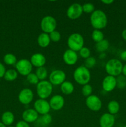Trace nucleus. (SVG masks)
<instances>
[{"instance_id": "17", "label": "nucleus", "mask_w": 126, "mask_h": 127, "mask_svg": "<svg viewBox=\"0 0 126 127\" xmlns=\"http://www.w3.org/2000/svg\"><path fill=\"white\" fill-rule=\"evenodd\" d=\"M30 61L33 66L38 68L44 66L46 62V59L42 53H35L31 56Z\"/></svg>"}, {"instance_id": "12", "label": "nucleus", "mask_w": 126, "mask_h": 127, "mask_svg": "<svg viewBox=\"0 0 126 127\" xmlns=\"http://www.w3.org/2000/svg\"><path fill=\"white\" fill-rule=\"evenodd\" d=\"M34 97V94L32 89L30 88H23L19 92L18 100L20 103L23 105L30 104Z\"/></svg>"}, {"instance_id": "43", "label": "nucleus", "mask_w": 126, "mask_h": 127, "mask_svg": "<svg viewBox=\"0 0 126 127\" xmlns=\"http://www.w3.org/2000/svg\"><path fill=\"white\" fill-rule=\"evenodd\" d=\"M0 127H6V126L4 124H2V122H0Z\"/></svg>"}, {"instance_id": "25", "label": "nucleus", "mask_w": 126, "mask_h": 127, "mask_svg": "<svg viewBox=\"0 0 126 127\" xmlns=\"http://www.w3.org/2000/svg\"><path fill=\"white\" fill-rule=\"evenodd\" d=\"M18 76V73L15 69H10L6 71L4 74V79L8 81H13L16 80Z\"/></svg>"}, {"instance_id": "30", "label": "nucleus", "mask_w": 126, "mask_h": 127, "mask_svg": "<svg viewBox=\"0 0 126 127\" xmlns=\"http://www.w3.org/2000/svg\"><path fill=\"white\" fill-rule=\"evenodd\" d=\"M82 6L83 12H85L86 14H91L95 11V6L91 2H86L82 5Z\"/></svg>"}, {"instance_id": "45", "label": "nucleus", "mask_w": 126, "mask_h": 127, "mask_svg": "<svg viewBox=\"0 0 126 127\" xmlns=\"http://www.w3.org/2000/svg\"><path fill=\"white\" fill-rule=\"evenodd\" d=\"M124 127H126V125H125V126H124Z\"/></svg>"}, {"instance_id": "9", "label": "nucleus", "mask_w": 126, "mask_h": 127, "mask_svg": "<svg viewBox=\"0 0 126 127\" xmlns=\"http://www.w3.org/2000/svg\"><path fill=\"white\" fill-rule=\"evenodd\" d=\"M86 107L93 112L100 111L102 107V101L99 97L91 95L86 97L85 100Z\"/></svg>"}, {"instance_id": "28", "label": "nucleus", "mask_w": 126, "mask_h": 127, "mask_svg": "<svg viewBox=\"0 0 126 127\" xmlns=\"http://www.w3.org/2000/svg\"><path fill=\"white\" fill-rule=\"evenodd\" d=\"M117 88L119 89H123L126 87V77L122 74L116 77Z\"/></svg>"}, {"instance_id": "20", "label": "nucleus", "mask_w": 126, "mask_h": 127, "mask_svg": "<svg viewBox=\"0 0 126 127\" xmlns=\"http://www.w3.org/2000/svg\"><path fill=\"white\" fill-rule=\"evenodd\" d=\"M60 89L63 94L65 95H70L74 92V86L72 82L65 81L60 85Z\"/></svg>"}, {"instance_id": "42", "label": "nucleus", "mask_w": 126, "mask_h": 127, "mask_svg": "<svg viewBox=\"0 0 126 127\" xmlns=\"http://www.w3.org/2000/svg\"><path fill=\"white\" fill-rule=\"evenodd\" d=\"M105 57H106V54H105V53H101V55H100V58H102V57H103V58H104Z\"/></svg>"}, {"instance_id": "7", "label": "nucleus", "mask_w": 126, "mask_h": 127, "mask_svg": "<svg viewBox=\"0 0 126 127\" xmlns=\"http://www.w3.org/2000/svg\"><path fill=\"white\" fill-rule=\"evenodd\" d=\"M15 66L17 73L23 76H27L30 73H32L33 68V66L30 61L27 58H22L19 60L17 61Z\"/></svg>"}, {"instance_id": "8", "label": "nucleus", "mask_w": 126, "mask_h": 127, "mask_svg": "<svg viewBox=\"0 0 126 127\" xmlns=\"http://www.w3.org/2000/svg\"><path fill=\"white\" fill-rule=\"evenodd\" d=\"M66 79V74L61 69H55L50 73L49 81L53 86H58L63 84Z\"/></svg>"}, {"instance_id": "34", "label": "nucleus", "mask_w": 126, "mask_h": 127, "mask_svg": "<svg viewBox=\"0 0 126 127\" xmlns=\"http://www.w3.org/2000/svg\"><path fill=\"white\" fill-rule=\"evenodd\" d=\"M79 52L80 57L83 58H85V59H86V58L91 57L90 56L91 55V51L88 47H84L80 50Z\"/></svg>"}, {"instance_id": "39", "label": "nucleus", "mask_w": 126, "mask_h": 127, "mask_svg": "<svg viewBox=\"0 0 126 127\" xmlns=\"http://www.w3.org/2000/svg\"><path fill=\"white\" fill-rule=\"evenodd\" d=\"M101 2L106 5H110L113 3L114 1L113 0H102V1H101Z\"/></svg>"}, {"instance_id": "21", "label": "nucleus", "mask_w": 126, "mask_h": 127, "mask_svg": "<svg viewBox=\"0 0 126 127\" xmlns=\"http://www.w3.org/2000/svg\"><path fill=\"white\" fill-rule=\"evenodd\" d=\"M1 120H2V124H4L6 126H10L13 124L14 121V115L13 113L11 112H5L2 115Z\"/></svg>"}, {"instance_id": "24", "label": "nucleus", "mask_w": 126, "mask_h": 127, "mask_svg": "<svg viewBox=\"0 0 126 127\" xmlns=\"http://www.w3.org/2000/svg\"><path fill=\"white\" fill-rule=\"evenodd\" d=\"M35 74L40 81L45 80L48 75V70L44 66L37 68Z\"/></svg>"}, {"instance_id": "41", "label": "nucleus", "mask_w": 126, "mask_h": 127, "mask_svg": "<svg viewBox=\"0 0 126 127\" xmlns=\"http://www.w3.org/2000/svg\"><path fill=\"white\" fill-rule=\"evenodd\" d=\"M122 73V75H124V76L126 77V64H125L124 65H123Z\"/></svg>"}, {"instance_id": "26", "label": "nucleus", "mask_w": 126, "mask_h": 127, "mask_svg": "<svg viewBox=\"0 0 126 127\" xmlns=\"http://www.w3.org/2000/svg\"><path fill=\"white\" fill-rule=\"evenodd\" d=\"M91 38L94 42H96V43H98V42H101V40L105 39L104 38V34L102 31L101 30L98 29L93 30L92 33H91Z\"/></svg>"}, {"instance_id": "1", "label": "nucleus", "mask_w": 126, "mask_h": 127, "mask_svg": "<svg viewBox=\"0 0 126 127\" xmlns=\"http://www.w3.org/2000/svg\"><path fill=\"white\" fill-rule=\"evenodd\" d=\"M90 24L94 29L101 30L107 26L108 20L107 15L100 9L95 10L90 16Z\"/></svg>"}, {"instance_id": "29", "label": "nucleus", "mask_w": 126, "mask_h": 127, "mask_svg": "<svg viewBox=\"0 0 126 127\" xmlns=\"http://www.w3.org/2000/svg\"><path fill=\"white\" fill-rule=\"evenodd\" d=\"M81 91L83 95L86 97H88L92 95L91 94L93 93V87L90 84H85V85L82 86Z\"/></svg>"}, {"instance_id": "14", "label": "nucleus", "mask_w": 126, "mask_h": 127, "mask_svg": "<svg viewBox=\"0 0 126 127\" xmlns=\"http://www.w3.org/2000/svg\"><path fill=\"white\" fill-rule=\"evenodd\" d=\"M49 105L51 109L58 111L61 110L65 104L64 98L61 95H54L49 100Z\"/></svg>"}, {"instance_id": "35", "label": "nucleus", "mask_w": 126, "mask_h": 127, "mask_svg": "<svg viewBox=\"0 0 126 127\" xmlns=\"http://www.w3.org/2000/svg\"><path fill=\"white\" fill-rule=\"evenodd\" d=\"M49 35L51 40V42H58L59 41H60L61 38V33L58 31H56V30L54 31H53V32H52L51 33H49Z\"/></svg>"}, {"instance_id": "10", "label": "nucleus", "mask_w": 126, "mask_h": 127, "mask_svg": "<svg viewBox=\"0 0 126 127\" xmlns=\"http://www.w3.org/2000/svg\"><path fill=\"white\" fill-rule=\"evenodd\" d=\"M82 6L80 4L75 2L68 7L67 10V16L71 20H75L79 19L82 15Z\"/></svg>"}, {"instance_id": "13", "label": "nucleus", "mask_w": 126, "mask_h": 127, "mask_svg": "<svg viewBox=\"0 0 126 127\" xmlns=\"http://www.w3.org/2000/svg\"><path fill=\"white\" fill-rule=\"evenodd\" d=\"M117 87L116 77L107 75L102 81V88L106 92H111Z\"/></svg>"}, {"instance_id": "32", "label": "nucleus", "mask_w": 126, "mask_h": 127, "mask_svg": "<svg viewBox=\"0 0 126 127\" xmlns=\"http://www.w3.org/2000/svg\"><path fill=\"white\" fill-rule=\"evenodd\" d=\"M26 77H27V81L31 84H36L37 85L40 81L35 73H31Z\"/></svg>"}, {"instance_id": "37", "label": "nucleus", "mask_w": 126, "mask_h": 127, "mask_svg": "<svg viewBox=\"0 0 126 127\" xmlns=\"http://www.w3.org/2000/svg\"><path fill=\"white\" fill-rule=\"evenodd\" d=\"M6 71V68H5L4 66L0 62V78L4 76Z\"/></svg>"}, {"instance_id": "27", "label": "nucleus", "mask_w": 126, "mask_h": 127, "mask_svg": "<svg viewBox=\"0 0 126 127\" xmlns=\"http://www.w3.org/2000/svg\"><path fill=\"white\" fill-rule=\"evenodd\" d=\"M4 62L7 65H16L17 61L14 55L12 53H7L4 57Z\"/></svg>"}, {"instance_id": "5", "label": "nucleus", "mask_w": 126, "mask_h": 127, "mask_svg": "<svg viewBox=\"0 0 126 127\" xmlns=\"http://www.w3.org/2000/svg\"><path fill=\"white\" fill-rule=\"evenodd\" d=\"M84 39L83 36L79 33H73L69 35L67 39L69 49L74 52H79L84 47Z\"/></svg>"}, {"instance_id": "6", "label": "nucleus", "mask_w": 126, "mask_h": 127, "mask_svg": "<svg viewBox=\"0 0 126 127\" xmlns=\"http://www.w3.org/2000/svg\"><path fill=\"white\" fill-rule=\"evenodd\" d=\"M57 27L56 20L51 16H46L40 22V27L43 32L49 34L56 30Z\"/></svg>"}, {"instance_id": "31", "label": "nucleus", "mask_w": 126, "mask_h": 127, "mask_svg": "<svg viewBox=\"0 0 126 127\" xmlns=\"http://www.w3.org/2000/svg\"><path fill=\"white\" fill-rule=\"evenodd\" d=\"M96 59L93 57H90L85 60V66L88 69L92 68L96 65Z\"/></svg>"}, {"instance_id": "16", "label": "nucleus", "mask_w": 126, "mask_h": 127, "mask_svg": "<svg viewBox=\"0 0 126 127\" xmlns=\"http://www.w3.org/2000/svg\"><path fill=\"white\" fill-rule=\"evenodd\" d=\"M116 119L114 115L109 113H104L100 118L99 123L100 127H113Z\"/></svg>"}, {"instance_id": "15", "label": "nucleus", "mask_w": 126, "mask_h": 127, "mask_svg": "<svg viewBox=\"0 0 126 127\" xmlns=\"http://www.w3.org/2000/svg\"><path fill=\"white\" fill-rule=\"evenodd\" d=\"M63 58L65 64L69 66H72L77 62L78 55L76 52L67 49L64 52Z\"/></svg>"}, {"instance_id": "11", "label": "nucleus", "mask_w": 126, "mask_h": 127, "mask_svg": "<svg viewBox=\"0 0 126 127\" xmlns=\"http://www.w3.org/2000/svg\"><path fill=\"white\" fill-rule=\"evenodd\" d=\"M34 109L40 115H45L49 114L51 110L50 105L49 102L45 99H37L33 104Z\"/></svg>"}, {"instance_id": "36", "label": "nucleus", "mask_w": 126, "mask_h": 127, "mask_svg": "<svg viewBox=\"0 0 126 127\" xmlns=\"http://www.w3.org/2000/svg\"><path fill=\"white\" fill-rule=\"evenodd\" d=\"M16 127H30V124L24 120H20L16 124Z\"/></svg>"}, {"instance_id": "2", "label": "nucleus", "mask_w": 126, "mask_h": 127, "mask_svg": "<svg viewBox=\"0 0 126 127\" xmlns=\"http://www.w3.org/2000/svg\"><path fill=\"white\" fill-rule=\"evenodd\" d=\"M73 78L77 84L84 86L89 84L91 79V73L85 66H80L74 71Z\"/></svg>"}, {"instance_id": "4", "label": "nucleus", "mask_w": 126, "mask_h": 127, "mask_svg": "<svg viewBox=\"0 0 126 127\" xmlns=\"http://www.w3.org/2000/svg\"><path fill=\"white\" fill-rule=\"evenodd\" d=\"M53 90V86L47 80L40 81L37 84L36 91L37 95L41 99H46L51 95Z\"/></svg>"}, {"instance_id": "38", "label": "nucleus", "mask_w": 126, "mask_h": 127, "mask_svg": "<svg viewBox=\"0 0 126 127\" xmlns=\"http://www.w3.org/2000/svg\"><path fill=\"white\" fill-rule=\"evenodd\" d=\"M120 58L122 61L126 62V50L122 51L120 55Z\"/></svg>"}, {"instance_id": "40", "label": "nucleus", "mask_w": 126, "mask_h": 127, "mask_svg": "<svg viewBox=\"0 0 126 127\" xmlns=\"http://www.w3.org/2000/svg\"><path fill=\"white\" fill-rule=\"evenodd\" d=\"M122 37L125 41H126V29H124L122 32Z\"/></svg>"}, {"instance_id": "19", "label": "nucleus", "mask_w": 126, "mask_h": 127, "mask_svg": "<svg viewBox=\"0 0 126 127\" xmlns=\"http://www.w3.org/2000/svg\"><path fill=\"white\" fill-rule=\"evenodd\" d=\"M51 42L49 35L48 33L42 32L38 35L37 38V43L38 45L42 48H46L48 47Z\"/></svg>"}, {"instance_id": "3", "label": "nucleus", "mask_w": 126, "mask_h": 127, "mask_svg": "<svg viewBox=\"0 0 126 127\" xmlns=\"http://www.w3.org/2000/svg\"><path fill=\"white\" fill-rule=\"evenodd\" d=\"M123 64L121 60L112 58L107 61L105 65V70L107 74L114 77H117L122 74Z\"/></svg>"}, {"instance_id": "44", "label": "nucleus", "mask_w": 126, "mask_h": 127, "mask_svg": "<svg viewBox=\"0 0 126 127\" xmlns=\"http://www.w3.org/2000/svg\"><path fill=\"white\" fill-rule=\"evenodd\" d=\"M7 127H13V126H11V125H10V126H8Z\"/></svg>"}, {"instance_id": "23", "label": "nucleus", "mask_w": 126, "mask_h": 127, "mask_svg": "<svg viewBox=\"0 0 126 127\" xmlns=\"http://www.w3.org/2000/svg\"><path fill=\"white\" fill-rule=\"evenodd\" d=\"M109 47V43L106 39H103L101 42L96 43L95 45V48L96 51L100 53H105L108 50Z\"/></svg>"}, {"instance_id": "18", "label": "nucleus", "mask_w": 126, "mask_h": 127, "mask_svg": "<svg viewBox=\"0 0 126 127\" xmlns=\"http://www.w3.org/2000/svg\"><path fill=\"white\" fill-rule=\"evenodd\" d=\"M38 115L39 114L37 112L35 109H28L23 112L22 114V117L23 120L30 124V123H33L37 121L39 118Z\"/></svg>"}, {"instance_id": "33", "label": "nucleus", "mask_w": 126, "mask_h": 127, "mask_svg": "<svg viewBox=\"0 0 126 127\" xmlns=\"http://www.w3.org/2000/svg\"><path fill=\"white\" fill-rule=\"evenodd\" d=\"M52 120H53L52 116L49 114L42 115V117L40 118V122L43 125H49L52 122Z\"/></svg>"}, {"instance_id": "22", "label": "nucleus", "mask_w": 126, "mask_h": 127, "mask_svg": "<svg viewBox=\"0 0 126 127\" xmlns=\"http://www.w3.org/2000/svg\"><path fill=\"white\" fill-rule=\"evenodd\" d=\"M107 110L108 113L114 115L119 112L120 105L116 100H111L107 104Z\"/></svg>"}]
</instances>
